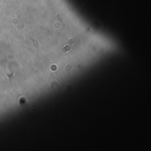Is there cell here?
Segmentation results:
<instances>
[{"label":"cell","mask_w":151,"mask_h":151,"mask_svg":"<svg viewBox=\"0 0 151 151\" xmlns=\"http://www.w3.org/2000/svg\"><path fill=\"white\" fill-rule=\"evenodd\" d=\"M70 50V47L69 46H65L63 48V51H69Z\"/></svg>","instance_id":"obj_1"},{"label":"cell","mask_w":151,"mask_h":151,"mask_svg":"<svg viewBox=\"0 0 151 151\" xmlns=\"http://www.w3.org/2000/svg\"><path fill=\"white\" fill-rule=\"evenodd\" d=\"M75 43V40L74 39H70L69 40V44H74Z\"/></svg>","instance_id":"obj_2"},{"label":"cell","mask_w":151,"mask_h":151,"mask_svg":"<svg viewBox=\"0 0 151 151\" xmlns=\"http://www.w3.org/2000/svg\"><path fill=\"white\" fill-rule=\"evenodd\" d=\"M71 68H72V66H71V65L65 66V69H67V71H70V70H71Z\"/></svg>","instance_id":"obj_3"}]
</instances>
